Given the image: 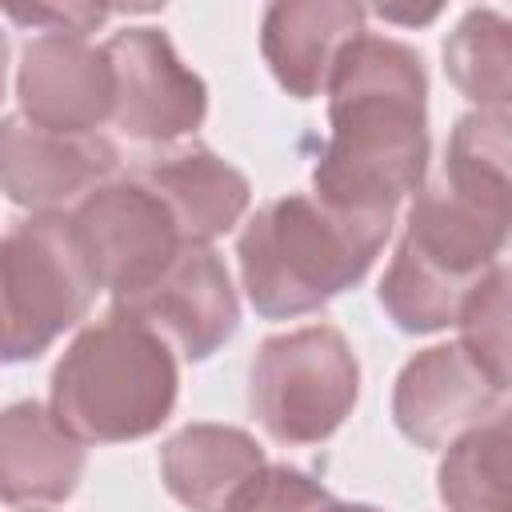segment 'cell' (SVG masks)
Returning a JSON list of instances; mask_svg holds the SVG:
<instances>
[{"label": "cell", "mask_w": 512, "mask_h": 512, "mask_svg": "<svg viewBox=\"0 0 512 512\" xmlns=\"http://www.w3.org/2000/svg\"><path fill=\"white\" fill-rule=\"evenodd\" d=\"M508 232V176L448 168L408 212V232L384 272L380 304L408 332H432L460 316Z\"/></svg>", "instance_id": "cell-2"}, {"label": "cell", "mask_w": 512, "mask_h": 512, "mask_svg": "<svg viewBox=\"0 0 512 512\" xmlns=\"http://www.w3.org/2000/svg\"><path fill=\"white\" fill-rule=\"evenodd\" d=\"M116 168V152L96 132H56L36 120H0V188L28 208H56Z\"/></svg>", "instance_id": "cell-10"}, {"label": "cell", "mask_w": 512, "mask_h": 512, "mask_svg": "<svg viewBox=\"0 0 512 512\" xmlns=\"http://www.w3.org/2000/svg\"><path fill=\"white\" fill-rule=\"evenodd\" d=\"M320 512H376V508H364V504H336V500H328Z\"/></svg>", "instance_id": "cell-21"}, {"label": "cell", "mask_w": 512, "mask_h": 512, "mask_svg": "<svg viewBox=\"0 0 512 512\" xmlns=\"http://www.w3.org/2000/svg\"><path fill=\"white\" fill-rule=\"evenodd\" d=\"M332 496L308 480L300 468H288V464H268L264 480L252 488V496L236 508V512H320Z\"/></svg>", "instance_id": "cell-20"}, {"label": "cell", "mask_w": 512, "mask_h": 512, "mask_svg": "<svg viewBox=\"0 0 512 512\" xmlns=\"http://www.w3.org/2000/svg\"><path fill=\"white\" fill-rule=\"evenodd\" d=\"M456 320L464 324L460 348L496 388H504L508 384V272L504 264H496L472 288Z\"/></svg>", "instance_id": "cell-18"}, {"label": "cell", "mask_w": 512, "mask_h": 512, "mask_svg": "<svg viewBox=\"0 0 512 512\" xmlns=\"http://www.w3.org/2000/svg\"><path fill=\"white\" fill-rule=\"evenodd\" d=\"M116 312L176 344L188 360H204L236 328V292L208 244H184L148 288L116 300Z\"/></svg>", "instance_id": "cell-8"}, {"label": "cell", "mask_w": 512, "mask_h": 512, "mask_svg": "<svg viewBox=\"0 0 512 512\" xmlns=\"http://www.w3.org/2000/svg\"><path fill=\"white\" fill-rule=\"evenodd\" d=\"M132 180H140L168 208L184 244H208L228 232L248 204V180L200 144L140 164Z\"/></svg>", "instance_id": "cell-14"}, {"label": "cell", "mask_w": 512, "mask_h": 512, "mask_svg": "<svg viewBox=\"0 0 512 512\" xmlns=\"http://www.w3.org/2000/svg\"><path fill=\"white\" fill-rule=\"evenodd\" d=\"M392 212H344L316 196L264 204L240 236V272L260 316H300L356 284L384 248Z\"/></svg>", "instance_id": "cell-3"}, {"label": "cell", "mask_w": 512, "mask_h": 512, "mask_svg": "<svg viewBox=\"0 0 512 512\" xmlns=\"http://www.w3.org/2000/svg\"><path fill=\"white\" fill-rule=\"evenodd\" d=\"M116 96L112 120L132 140H168L200 124L204 84L176 60L156 28H128L104 44Z\"/></svg>", "instance_id": "cell-9"}, {"label": "cell", "mask_w": 512, "mask_h": 512, "mask_svg": "<svg viewBox=\"0 0 512 512\" xmlns=\"http://www.w3.org/2000/svg\"><path fill=\"white\" fill-rule=\"evenodd\" d=\"M248 400L272 440L316 444L340 428L356 400V356L328 324L272 336L256 352Z\"/></svg>", "instance_id": "cell-6"}, {"label": "cell", "mask_w": 512, "mask_h": 512, "mask_svg": "<svg viewBox=\"0 0 512 512\" xmlns=\"http://www.w3.org/2000/svg\"><path fill=\"white\" fill-rule=\"evenodd\" d=\"M4 60H8V44H4V32H0V92H4Z\"/></svg>", "instance_id": "cell-22"}, {"label": "cell", "mask_w": 512, "mask_h": 512, "mask_svg": "<svg viewBox=\"0 0 512 512\" xmlns=\"http://www.w3.org/2000/svg\"><path fill=\"white\" fill-rule=\"evenodd\" d=\"M168 492L192 512H236L264 480L268 460L260 444L224 424H192L160 452Z\"/></svg>", "instance_id": "cell-13"}, {"label": "cell", "mask_w": 512, "mask_h": 512, "mask_svg": "<svg viewBox=\"0 0 512 512\" xmlns=\"http://www.w3.org/2000/svg\"><path fill=\"white\" fill-rule=\"evenodd\" d=\"M176 400V364L160 336L112 312L84 328L52 376V416L76 440L148 436Z\"/></svg>", "instance_id": "cell-4"}, {"label": "cell", "mask_w": 512, "mask_h": 512, "mask_svg": "<svg viewBox=\"0 0 512 512\" xmlns=\"http://www.w3.org/2000/svg\"><path fill=\"white\" fill-rule=\"evenodd\" d=\"M84 468V448L60 420L24 400L0 412V496L8 504L64 500Z\"/></svg>", "instance_id": "cell-15"}, {"label": "cell", "mask_w": 512, "mask_h": 512, "mask_svg": "<svg viewBox=\"0 0 512 512\" xmlns=\"http://www.w3.org/2000/svg\"><path fill=\"white\" fill-rule=\"evenodd\" d=\"M440 496L452 512H512V456L508 416L492 412L484 428H472L440 468Z\"/></svg>", "instance_id": "cell-17"}, {"label": "cell", "mask_w": 512, "mask_h": 512, "mask_svg": "<svg viewBox=\"0 0 512 512\" xmlns=\"http://www.w3.org/2000/svg\"><path fill=\"white\" fill-rule=\"evenodd\" d=\"M96 292L72 216L36 212L20 220L0 236V360L40 356L88 312Z\"/></svg>", "instance_id": "cell-5"}, {"label": "cell", "mask_w": 512, "mask_h": 512, "mask_svg": "<svg viewBox=\"0 0 512 512\" xmlns=\"http://www.w3.org/2000/svg\"><path fill=\"white\" fill-rule=\"evenodd\" d=\"M72 224L96 272V284L116 300L148 288L184 248L168 208L132 176L88 192L72 212Z\"/></svg>", "instance_id": "cell-7"}, {"label": "cell", "mask_w": 512, "mask_h": 512, "mask_svg": "<svg viewBox=\"0 0 512 512\" xmlns=\"http://www.w3.org/2000/svg\"><path fill=\"white\" fill-rule=\"evenodd\" d=\"M332 136L316 160V200L344 212H392L424 176V68L396 40L360 32L332 76Z\"/></svg>", "instance_id": "cell-1"}, {"label": "cell", "mask_w": 512, "mask_h": 512, "mask_svg": "<svg viewBox=\"0 0 512 512\" xmlns=\"http://www.w3.org/2000/svg\"><path fill=\"white\" fill-rule=\"evenodd\" d=\"M484 20L488 16L476 12L460 24V32L448 44V68L472 100H488V104H496V112H504V100H508V36H504L500 20H492V32H484Z\"/></svg>", "instance_id": "cell-19"}, {"label": "cell", "mask_w": 512, "mask_h": 512, "mask_svg": "<svg viewBox=\"0 0 512 512\" xmlns=\"http://www.w3.org/2000/svg\"><path fill=\"white\" fill-rule=\"evenodd\" d=\"M352 4H276L264 16V56L292 96H316L344 48L364 32Z\"/></svg>", "instance_id": "cell-16"}, {"label": "cell", "mask_w": 512, "mask_h": 512, "mask_svg": "<svg viewBox=\"0 0 512 512\" xmlns=\"http://www.w3.org/2000/svg\"><path fill=\"white\" fill-rule=\"evenodd\" d=\"M112 64L104 48L84 44L76 32H48L28 44L20 64L24 116L56 132H96L112 120Z\"/></svg>", "instance_id": "cell-11"}, {"label": "cell", "mask_w": 512, "mask_h": 512, "mask_svg": "<svg viewBox=\"0 0 512 512\" xmlns=\"http://www.w3.org/2000/svg\"><path fill=\"white\" fill-rule=\"evenodd\" d=\"M500 396L504 388H496L460 344L428 348L400 372L392 412L404 436H412L424 448H436L452 432L476 424Z\"/></svg>", "instance_id": "cell-12"}]
</instances>
